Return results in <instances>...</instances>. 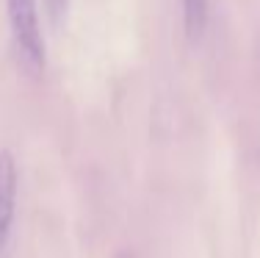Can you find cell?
<instances>
[{"instance_id": "obj_1", "label": "cell", "mask_w": 260, "mask_h": 258, "mask_svg": "<svg viewBox=\"0 0 260 258\" xmlns=\"http://www.w3.org/2000/svg\"><path fill=\"white\" fill-rule=\"evenodd\" d=\"M6 6H9V25L17 61L28 75H39L45 70V36H42L36 0H6Z\"/></svg>"}, {"instance_id": "obj_2", "label": "cell", "mask_w": 260, "mask_h": 258, "mask_svg": "<svg viewBox=\"0 0 260 258\" xmlns=\"http://www.w3.org/2000/svg\"><path fill=\"white\" fill-rule=\"evenodd\" d=\"M17 211V164L9 150H0V255L9 244Z\"/></svg>"}, {"instance_id": "obj_3", "label": "cell", "mask_w": 260, "mask_h": 258, "mask_svg": "<svg viewBox=\"0 0 260 258\" xmlns=\"http://www.w3.org/2000/svg\"><path fill=\"white\" fill-rule=\"evenodd\" d=\"M210 17V0H183V22L188 39H202Z\"/></svg>"}, {"instance_id": "obj_4", "label": "cell", "mask_w": 260, "mask_h": 258, "mask_svg": "<svg viewBox=\"0 0 260 258\" xmlns=\"http://www.w3.org/2000/svg\"><path fill=\"white\" fill-rule=\"evenodd\" d=\"M45 9H47V17H50L53 25H61L70 11V0H45Z\"/></svg>"}]
</instances>
